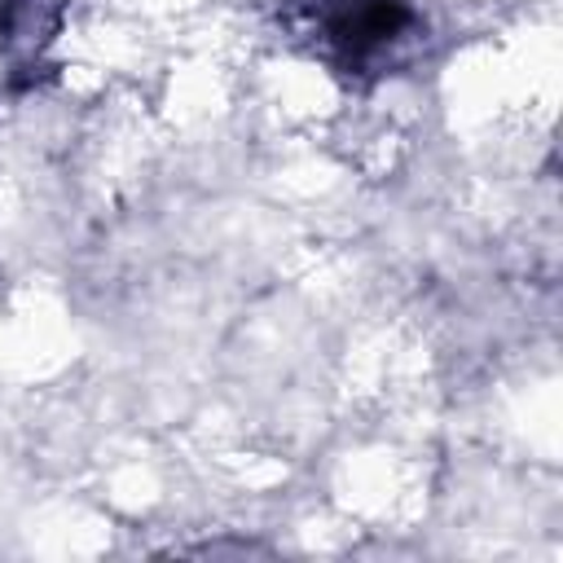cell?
<instances>
[{
  "mask_svg": "<svg viewBox=\"0 0 563 563\" xmlns=\"http://www.w3.org/2000/svg\"><path fill=\"white\" fill-rule=\"evenodd\" d=\"M295 18L312 48L347 75L387 70L418 26L409 0H295Z\"/></svg>",
  "mask_w": 563,
  "mask_h": 563,
  "instance_id": "1",
  "label": "cell"
},
{
  "mask_svg": "<svg viewBox=\"0 0 563 563\" xmlns=\"http://www.w3.org/2000/svg\"><path fill=\"white\" fill-rule=\"evenodd\" d=\"M62 22V0H0V48L9 57H35Z\"/></svg>",
  "mask_w": 563,
  "mask_h": 563,
  "instance_id": "2",
  "label": "cell"
}]
</instances>
